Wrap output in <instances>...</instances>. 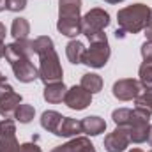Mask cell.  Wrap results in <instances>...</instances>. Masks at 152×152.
I'll use <instances>...</instances> for the list:
<instances>
[{"instance_id": "obj_1", "label": "cell", "mask_w": 152, "mask_h": 152, "mask_svg": "<svg viewBox=\"0 0 152 152\" xmlns=\"http://www.w3.org/2000/svg\"><path fill=\"white\" fill-rule=\"evenodd\" d=\"M34 53L39 57V80L44 85L64 81V69L58 58V53L55 51L53 39L48 36H39L34 39Z\"/></svg>"}, {"instance_id": "obj_2", "label": "cell", "mask_w": 152, "mask_h": 152, "mask_svg": "<svg viewBox=\"0 0 152 152\" xmlns=\"http://www.w3.org/2000/svg\"><path fill=\"white\" fill-rule=\"evenodd\" d=\"M149 20H151V7L145 4H133L118 9L117 12L118 28L127 34H140L142 30H145Z\"/></svg>"}, {"instance_id": "obj_3", "label": "cell", "mask_w": 152, "mask_h": 152, "mask_svg": "<svg viewBox=\"0 0 152 152\" xmlns=\"http://www.w3.org/2000/svg\"><path fill=\"white\" fill-rule=\"evenodd\" d=\"M88 48L85 50V55H83V62L87 67H92V69H101L108 64L110 60V55H112V50H110V42L104 32H99L96 36L88 39Z\"/></svg>"}, {"instance_id": "obj_4", "label": "cell", "mask_w": 152, "mask_h": 152, "mask_svg": "<svg viewBox=\"0 0 152 152\" xmlns=\"http://www.w3.org/2000/svg\"><path fill=\"white\" fill-rule=\"evenodd\" d=\"M151 115L149 112L142 110V108H133L131 110V117H129V122L126 126V129L129 131V138H131V143H145L147 138H149V129H151Z\"/></svg>"}, {"instance_id": "obj_5", "label": "cell", "mask_w": 152, "mask_h": 152, "mask_svg": "<svg viewBox=\"0 0 152 152\" xmlns=\"http://www.w3.org/2000/svg\"><path fill=\"white\" fill-rule=\"evenodd\" d=\"M110 23H112L110 12L101 9V7H94L81 16V34L87 39H90L99 32H104V28Z\"/></svg>"}, {"instance_id": "obj_6", "label": "cell", "mask_w": 152, "mask_h": 152, "mask_svg": "<svg viewBox=\"0 0 152 152\" xmlns=\"http://www.w3.org/2000/svg\"><path fill=\"white\" fill-rule=\"evenodd\" d=\"M143 90L142 83L134 78H122V80H117L112 87V94H113L115 99L118 101H134L140 92Z\"/></svg>"}, {"instance_id": "obj_7", "label": "cell", "mask_w": 152, "mask_h": 152, "mask_svg": "<svg viewBox=\"0 0 152 152\" xmlns=\"http://www.w3.org/2000/svg\"><path fill=\"white\" fill-rule=\"evenodd\" d=\"M9 64H11V69H12V73H14L18 81H21V83H32V81L39 80V69L32 64V60L28 57L14 58Z\"/></svg>"}, {"instance_id": "obj_8", "label": "cell", "mask_w": 152, "mask_h": 152, "mask_svg": "<svg viewBox=\"0 0 152 152\" xmlns=\"http://www.w3.org/2000/svg\"><path fill=\"white\" fill-rule=\"evenodd\" d=\"M0 152H20V142L16 138V122L4 118L0 122Z\"/></svg>"}, {"instance_id": "obj_9", "label": "cell", "mask_w": 152, "mask_h": 152, "mask_svg": "<svg viewBox=\"0 0 152 152\" xmlns=\"http://www.w3.org/2000/svg\"><path fill=\"white\" fill-rule=\"evenodd\" d=\"M64 104L69 110L81 112V110H85L92 104V94L88 90H85L81 85H75V87L67 88L66 97H64Z\"/></svg>"}, {"instance_id": "obj_10", "label": "cell", "mask_w": 152, "mask_h": 152, "mask_svg": "<svg viewBox=\"0 0 152 152\" xmlns=\"http://www.w3.org/2000/svg\"><path fill=\"white\" fill-rule=\"evenodd\" d=\"M131 143L129 138V131L126 127H115L112 133H108L104 136V151L106 152H124Z\"/></svg>"}, {"instance_id": "obj_11", "label": "cell", "mask_w": 152, "mask_h": 152, "mask_svg": "<svg viewBox=\"0 0 152 152\" xmlns=\"http://www.w3.org/2000/svg\"><path fill=\"white\" fill-rule=\"evenodd\" d=\"M58 21L81 23V0H58Z\"/></svg>"}, {"instance_id": "obj_12", "label": "cell", "mask_w": 152, "mask_h": 152, "mask_svg": "<svg viewBox=\"0 0 152 152\" xmlns=\"http://www.w3.org/2000/svg\"><path fill=\"white\" fill-rule=\"evenodd\" d=\"M50 152H96L94 143L88 136H75L64 145H57Z\"/></svg>"}, {"instance_id": "obj_13", "label": "cell", "mask_w": 152, "mask_h": 152, "mask_svg": "<svg viewBox=\"0 0 152 152\" xmlns=\"http://www.w3.org/2000/svg\"><path fill=\"white\" fill-rule=\"evenodd\" d=\"M21 103H23L21 94H18L16 90L9 92L7 96L0 97V115L4 118H14V113H16V110Z\"/></svg>"}, {"instance_id": "obj_14", "label": "cell", "mask_w": 152, "mask_h": 152, "mask_svg": "<svg viewBox=\"0 0 152 152\" xmlns=\"http://www.w3.org/2000/svg\"><path fill=\"white\" fill-rule=\"evenodd\" d=\"M66 92H67V88H66L64 81H57V83L44 85L42 97H44V101H46V103H50V104H58V103H62V101H64Z\"/></svg>"}, {"instance_id": "obj_15", "label": "cell", "mask_w": 152, "mask_h": 152, "mask_svg": "<svg viewBox=\"0 0 152 152\" xmlns=\"http://www.w3.org/2000/svg\"><path fill=\"white\" fill-rule=\"evenodd\" d=\"M62 120H64V115L62 113H58L55 110H46V112H42V115H41V127L44 131H48V133H51V134L57 136Z\"/></svg>"}, {"instance_id": "obj_16", "label": "cell", "mask_w": 152, "mask_h": 152, "mask_svg": "<svg viewBox=\"0 0 152 152\" xmlns=\"http://www.w3.org/2000/svg\"><path fill=\"white\" fill-rule=\"evenodd\" d=\"M81 127L87 136H99L101 133L106 131V122H104V118H101L97 115H90L81 120Z\"/></svg>"}, {"instance_id": "obj_17", "label": "cell", "mask_w": 152, "mask_h": 152, "mask_svg": "<svg viewBox=\"0 0 152 152\" xmlns=\"http://www.w3.org/2000/svg\"><path fill=\"white\" fill-rule=\"evenodd\" d=\"M80 133H83L81 120L71 118V117H64L57 136H62V138H75V136H80Z\"/></svg>"}, {"instance_id": "obj_18", "label": "cell", "mask_w": 152, "mask_h": 152, "mask_svg": "<svg viewBox=\"0 0 152 152\" xmlns=\"http://www.w3.org/2000/svg\"><path fill=\"white\" fill-rule=\"evenodd\" d=\"M85 44L81 42V41H78V39H73V41H69L67 44H66V57H67V60L71 62V64H81L83 62V55H85Z\"/></svg>"}, {"instance_id": "obj_19", "label": "cell", "mask_w": 152, "mask_h": 152, "mask_svg": "<svg viewBox=\"0 0 152 152\" xmlns=\"http://www.w3.org/2000/svg\"><path fill=\"white\" fill-rule=\"evenodd\" d=\"M80 85L94 96V94H97V92L103 90V85H104V83H103V78L99 75H96V73H85V75L81 76Z\"/></svg>"}, {"instance_id": "obj_20", "label": "cell", "mask_w": 152, "mask_h": 152, "mask_svg": "<svg viewBox=\"0 0 152 152\" xmlns=\"http://www.w3.org/2000/svg\"><path fill=\"white\" fill-rule=\"evenodd\" d=\"M30 34V23L27 18H14L11 23V36L14 37V41L18 39H27Z\"/></svg>"}, {"instance_id": "obj_21", "label": "cell", "mask_w": 152, "mask_h": 152, "mask_svg": "<svg viewBox=\"0 0 152 152\" xmlns=\"http://www.w3.org/2000/svg\"><path fill=\"white\" fill-rule=\"evenodd\" d=\"M34 117H36V108L32 104H28V103H21L18 106L16 113H14L16 122H20V124H28V122L34 120Z\"/></svg>"}, {"instance_id": "obj_22", "label": "cell", "mask_w": 152, "mask_h": 152, "mask_svg": "<svg viewBox=\"0 0 152 152\" xmlns=\"http://www.w3.org/2000/svg\"><path fill=\"white\" fill-rule=\"evenodd\" d=\"M138 81L143 88H152V62H142L138 69Z\"/></svg>"}, {"instance_id": "obj_23", "label": "cell", "mask_w": 152, "mask_h": 152, "mask_svg": "<svg viewBox=\"0 0 152 152\" xmlns=\"http://www.w3.org/2000/svg\"><path fill=\"white\" fill-rule=\"evenodd\" d=\"M134 106L152 113V88H143L140 92V96L134 99Z\"/></svg>"}, {"instance_id": "obj_24", "label": "cell", "mask_w": 152, "mask_h": 152, "mask_svg": "<svg viewBox=\"0 0 152 152\" xmlns=\"http://www.w3.org/2000/svg\"><path fill=\"white\" fill-rule=\"evenodd\" d=\"M27 7V0H7L5 4V11H11V12H20Z\"/></svg>"}, {"instance_id": "obj_25", "label": "cell", "mask_w": 152, "mask_h": 152, "mask_svg": "<svg viewBox=\"0 0 152 152\" xmlns=\"http://www.w3.org/2000/svg\"><path fill=\"white\" fill-rule=\"evenodd\" d=\"M140 53H142L143 62H152V42L151 41H145V42L142 44Z\"/></svg>"}, {"instance_id": "obj_26", "label": "cell", "mask_w": 152, "mask_h": 152, "mask_svg": "<svg viewBox=\"0 0 152 152\" xmlns=\"http://www.w3.org/2000/svg\"><path fill=\"white\" fill-rule=\"evenodd\" d=\"M20 152H42V149L39 147L37 143L27 142V143H21L20 145Z\"/></svg>"}, {"instance_id": "obj_27", "label": "cell", "mask_w": 152, "mask_h": 152, "mask_svg": "<svg viewBox=\"0 0 152 152\" xmlns=\"http://www.w3.org/2000/svg\"><path fill=\"white\" fill-rule=\"evenodd\" d=\"M14 88H12V85L9 83V81H5V83H2L0 85V97H4V96H7L9 92H12Z\"/></svg>"}, {"instance_id": "obj_28", "label": "cell", "mask_w": 152, "mask_h": 152, "mask_svg": "<svg viewBox=\"0 0 152 152\" xmlns=\"http://www.w3.org/2000/svg\"><path fill=\"white\" fill-rule=\"evenodd\" d=\"M143 32H145V34H143L145 39L152 42V9H151V20H149V23H147V27H145V30H143Z\"/></svg>"}, {"instance_id": "obj_29", "label": "cell", "mask_w": 152, "mask_h": 152, "mask_svg": "<svg viewBox=\"0 0 152 152\" xmlns=\"http://www.w3.org/2000/svg\"><path fill=\"white\" fill-rule=\"evenodd\" d=\"M5 34H7V30H5V25L0 21V41H4V39H5Z\"/></svg>"}, {"instance_id": "obj_30", "label": "cell", "mask_w": 152, "mask_h": 152, "mask_svg": "<svg viewBox=\"0 0 152 152\" xmlns=\"http://www.w3.org/2000/svg\"><path fill=\"white\" fill-rule=\"evenodd\" d=\"M147 142H149V145L152 147V124H151V129H149V138H147Z\"/></svg>"}, {"instance_id": "obj_31", "label": "cell", "mask_w": 152, "mask_h": 152, "mask_svg": "<svg viewBox=\"0 0 152 152\" xmlns=\"http://www.w3.org/2000/svg\"><path fill=\"white\" fill-rule=\"evenodd\" d=\"M5 4H7V0H0V12L5 11Z\"/></svg>"}, {"instance_id": "obj_32", "label": "cell", "mask_w": 152, "mask_h": 152, "mask_svg": "<svg viewBox=\"0 0 152 152\" xmlns=\"http://www.w3.org/2000/svg\"><path fill=\"white\" fill-rule=\"evenodd\" d=\"M129 152H152V151H142V149H138V147H134V149H131Z\"/></svg>"}, {"instance_id": "obj_33", "label": "cell", "mask_w": 152, "mask_h": 152, "mask_svg": "<svg viewBox=\"0 0 152 152\" xmlns=\"http://www.w3.org/2000/svg\"><path fill=\"white\" fill-rule=\"evenodd\" d=\"M5 81H7V78L2 75V71H0V85H2V83H5Z\"/></svg>"}, {"instance_id": "obj_34", "label": "cell", "mask_w": 152, "mask_h": 152, "mask_svg": "<svg viewBox=\"0 0 152 152\" xmlns=\"http://www.w3.org/2000/svg\"><path fill=\"white\" fill-rule=\"evenodd\" d=\"M104 2H108V4H120V2H124V0H104Z\"/></svg>"}]
</instances>
